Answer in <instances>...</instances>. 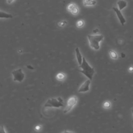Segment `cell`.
Wrapping results in <instances>:
<instances>
[{
  "label": "cell",
  "instance_id": "cell-1",
  "mask_svg": "<svg viewBox=\"0 0 133 133\" xmlns=\"http://www.w3.org/2000/svg\"><path fill=\"white\" fill-rule=\"evenodd\" d=\"M79 67L82 69V70H80V72L85 75L87 78H88L91 80L93 79L94 74L95 73V70L93 67L89 66L88 63L84 57L83 58L82 64L79 65Z\"/></svg>",
  "mask_w": 133,
  "mask_h": 133
},
{
  "label": "cell",
  "instance_id": "cell-2",
  "mask_svg": "<svg viewBox=\"0 0 133 133\" xmlns=\"http://www.w3.org/2000/svg\"><path fill=\"white\" fill-rule=\"evenodd\" d=\"M87 38L91 48L96 50L99 49V43L103 40L104 38L103 35H88Z\"/></svg>",
  "mask_w": 133,
  "mask_h": 133
},
{
  "label": "cell",
  "instance_id": "cell-3",
  "mask_svg": "<svg viewBox=\"0 0 133 133\" xmlns=\"http://www.w3.org/2000/svg\"><path fill=\"white\" fill-rule=\"evenodd\" d=\"M64 100L62 99L59 97L57 98H52L48 99L46 102L45 103V107L50 108H59L64 106Z\"/></svg>",
  "mask_w": 133,
  "mask_h": 133
},
{
  "label": "cell",
  "instance_id": "cell-4",
  "mask_svg": "<svg viewBox=\"0 0 133 133\" xmlns=\"http://www.w3.org/2000/svg\"><path fill=\"white\" fill-rule=\"evenodd\" d=\"M12 75L13 76V79L14 81L21 82L25 79V75L23 73L21 69H18L15 70L11 72Z\"/></svg>",
  "mask_w": 133,
  "mask_h": 133
},
{
  "label": "cell",
  "instance_id": "cell-5",
  "mask_svg": "<svg viewBox=\"0 0 133 133\" xmlns=\"http://www.w3.org/2000/svg\"><path fill=\"white\" fill-rule=\"evenodd\" d=\"M77 102V98L76 96H72L70 98L67 102V105L64 111L65 113H68L71 110L73 106L76 105Z\"/></svg>",
  "mask_w": 133,
  "mask_h": 133
},
{
  "label": "cell",
  "instance_id": "cell-6",
  "mask_svg": "<svg viewBox=\"0 0 133 133\" xmlns=\"http://www.w3.org/2000/svg\"><path fill=\"white\" fill-rule=\"evenodd\" d=\"M91 84V80H87L82 84L79 89V93H84L89 90V85Z\"/></svg>",
  "mask_w": 133,
  "mask_h": 133
},
{
  "label": "cell",
  "instance_id": "cell-7",
  "mask_svg": "<svg viewBox=\"0 0 133 133\" xmlns=\"http://www.w3.org/2000/svg\"><path fill=\"white\" fill-rule=\"evenodd\" d=\"M113 9L115 12L116 14H117L118 17L120 21V23H121L122 26H124V23H126V20L124 18V16H123L121 11L119 9H118L117 8H113Z\"/></svg>",
  "mask_w": 133,
  "mask_h": 133
},
{
  "label": "cell",
  "instance_id": "cell-8",
  "mask_svg": "<svg viewBox=\"0 0 133 133\" xmlns=\"http://www.w3.org/2000/svg\"><path fill=\"white\" fill-rule=\"evenodd\" d=\"M68 9L69 11H71L72 13L74 14V15H76L79 13L78 8L74 4H69L68 6Z\"/></svg>",
  "mask_w": 133,
  "mask_h": 133
},
{
  "label": "cell",
  "instance_id": "cell-9",
  "mask_svg": "<svg viewBox=\"0 0 133 133\" xmlns=\"http://www.w3.org/2000/svg\"><path fill=\"white\" fill-rule=\"evenodd\" d=\"M76 59L77 60H78V62L79 63V65H81L82 63V61H83V58L82 57V56L81 54L79 48L78 47H76Z\"/></svg>",
  "mask_w": 133,
  "mask_h": 133
},
{
  "label": "cell",
  "instance_id": "cell-10",
  "mask_svg": "<svg viewBox=\"0 0 133 133\" xmlns=\"http://www.w3.org/2000/svg\"><path fill=\"white\" fill-rule=\"evenodd\" d=\"M117 4L120 11H121L123 9L125 8L127 5V2L124 1V0H120V1H118L117 2Z\"/></svg>",
  "mask_w": 133,
  "mask_h": 133
},
{
  "label": "cell",
  "instance_id": "cell-11",
  "mask_svg": "<svg viewBox=\"0 0 133 133\" xmlns=\"http://www.w3.org/2000/svg\"><path fill=\"white\" fill-rule=\"evenodd\" d=\"M0 18H13V16H12L10 14H8L3 11H1V12H0Z\"/></svg>",
  "mask_w": 133,
  "mask_h": 133
},
{
  "label": "cell",
  "instance_id": "cell-12",
  "mask_svg": "<svg viewBox=\"0 0 133 133\" xmlns=\"http://www.w3.org/2000/svg\"><path fill=\"white\" fill-rule=\"evenodd\" d=\"M84 5H94L96 4L95 0H84Z\"/></svg>",
  "mask_w": 133,
  "mask_h": 133
},
{
  "label": "cell",
  "instance_id": "cell-13",
  "mask_svg": "<svg viewBox=\"0 0 133 133\" xmlns=\"http://www.w3.org/2000/svg\"><path fill=\"white\" fill-rule=\"evenodd\" d=\"M109 54H110L111 57L112 58L117 59L118 55L117 54V53H116L114 51H113V50H110L109 51Z\"/></svg>",
  "mask_w": 133,
  "mask_h": 133
},
{
  "label": "cell",
  "instance_id": "cell-14",
  "mask_svg": "<svg viewBox=\"0 0 133 133\" xmlns=\"http://www.w3.org/2000/svg\"><path fill=\"white\" fill-rule=\"evenodd\" d=\"M65 78V74L62 73H59L58 74H57L56 76V79L58 80L59 81L62 80L63 79H64Z\"/></svg>",
  "mask_w": 133,
  "mask_h": 133
},
{
  "label": "cell",
  "instance_id": "cell-15",
  "mask_svg": "<svg viewBox=\"0 0 133 133\" xmlns=\"http://www.w3.org/2000/svg\"><path fill=\"white\" fill-rule=\"evenodd\" d=\"M84 25V22L82 20H79L76 23V26L78 27H82Z\"/></svg>",
  "mask_w": 133,
  "mask_h": 133
},
{
  "label": "cell",
  "instance_id": "cell-16",
  "mask_svg": "<svg viewBox=\"0 0 133 133\" xmlns=\"http://www.w3.org/2000/svg\"><path fill=\"white\" fill-rule=\"evenodd\" d=\"M103 106H104V107L106 108H109L110 107V103L109 102H108V101H106V102L104 103Z\"/></svg>",
  "mask_w": 133,
  "mask_h": 133
},
{
  "label": "cell",
  "instance_id": "cell-17",
  "mask_svg": "<svg viewBox=\"0 0 133 133\" xmlns=\"http://www.w3.org/2000/svg\"><path fill=\"white\" fill-rule=\"evenodd\" d=\"M67 23L66 22V21H61V22H60L59 23V26H64L65 25V23Z\"/></svg>",
  "mask_w": 133,
  "mask_h": 133
},
{
  "label": "cell",
  "instance_id": "cell-18",
  "mask_svg": "<svg viewBox=\"0 0 133 133\" xmlns=\"http://www.w3.org/2000/svg\"><path fill=\"white\" fill-rule=\"evenodd\" d=\"M27 68L28 69H31V70H33L34 69V68L33 67H32L31 66V65H28L27 66Z\"/></svg>",
  "mask_w": 133,
  "mask_h": 133
},
{
  "label": "cell",
  "instance_id": "cell-19",
  "mask_svg": "<svg viewBox=\"0 0 133 133\" xmlns=\"http://www.w3.org/2000/svg\"><path fill=\"white\" fill-rule=\"evenodd\" d=\"M41 129V127L40 126H37L35 127V129L36 130H39Z\"/></svg>",
  "mask_w": 133,
  "mask_h": 133
},
{
  "label": "cell",
  "instance_id": "cell-20",
  "mask_svg": "<svg viewBox=\"0 0 133 133\" xmlns=\"http://www.w3.org/2000/svg\"><path fill=\"white\" fill-rule=\"evenodd\" d=\"M13 1H14V0H7V1H8V3H9V4L11 3V2H13Z\"/></svg>",
  "mask_w": 133,
  "mask_h": 133
},
{
  "label": "cell",
  "instance_id": "cell-21",
  "mask_svg": "<svg viewBox=\"0 0 133 133\" xmlns=\"http://www.w3.org/2000/svg\"><path fill=\"white\" fill-rule=\"evenodd\" d=\"M129 70L130 71H133V67H130L129 68Z\"/></svg>",
  "mask_w": 133,
  "mask_h": 133
},
{
  "label": "cell",
  "instance_id": "cell-22",
  "mask_svg": "<svg viewBox=\"0 0 133 133\" xmlns=\"http://www.w3.org/2000/svg\"><path fill=\"white\" fill-rule=\"evenodd\" d=\"M121 57H122V58H124L125 57V55L124 54V53H122Z\"/></svg>",
  "mask_w": 133,
  "mask_h": 133
},
{
  "label": "cell",
  "instance_id": "cell-23",
  "mask_svg": "<svg viewBox=\"0 0 133 133\" xmlns=\"http://www.w3.org/2000/svg\"><path fill=\"white\" fill-rule=\"evenodd\" d=\"M93 32H94V33L97 32H98V29H96V30H94L93 31Z\"/></svg>",
  "mask_w": 133,
  "mask_h": 133
},
{
  "label": "cell",
  "instance_id": "cell-24",
  "mask_svg": "<svg viewBox=\"0 0 133 133\" xmlns=\"http://www.w3.org/2000/svg\"><path fill=\"white\" fill-rule=\"evenodd\" d=\"M132 112H133V110H132Z\"/></svg>",
  "mask_w": 133,
  "mask_h": 133
}]
</instances>
